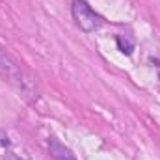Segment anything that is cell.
I'll return each instance as SVG.
<instances>
[{
  "label": "cell",
  "mask_w": 160,
  "mask_h": 160,
  "mask_svg": "<svg viewBox=\"0 0 160 160\" xmlns=\"http://www.w3.org/2000/svg\"><path fill=\"white\" fill-rule=\"evenodd\" d=\"M0 77L11 84L28 102H36L39 99V86L38 80L34 78L22 63H19L4 47H0Z\"/></svg>",
  "instance_id": "1"
},
{
  "label": "cell",
  "mask_w": 160,
  "mask_h": 160,
  "mask_svg": "<svg viewBox=\"0 0 160 160\" xmlns=\"http://www.w3.org/2000/svg\"><path fill=\"white\" fill-rule=\"evenodd\" d=\"M71 11L77 21L80 30L84 32H95L102 26V17L86 2V0H73L71 2Z\"/></svg>",
  "instance_id": "2"
},
{
  "label": "cell",
  "mask_w": 160,
  "mask_h": 160,
  "mask_svg": "<svg viewBox=\"0 0 160 160\" xmlns=\"http://www.w3.org/2000/svg\"><path fill=\"white\" fill-rule=\"evenodd\" d=\"M48 151L54 160H77V157L63 143H60L56 138H48Z\"/></svg>",
  "instance_id": "3"
},
{
  "label": "cell",
  "mask_w": 160,
  "mask_h": 160,
  "mask_svg": "<svg viewBox=\"0 0 160 160\" xmlns=\"http://www.w3.org/2000/svg\"><path fill=\"white\" fill-rule=\"evenodd\" d=\"M118 47H119V50L123 54H127V56H130L132 54V50H134V41L130 36H118Z\"/></svg>",
  "instance_id": "4"
},
{
  "label": "cell",
  "mask_w": 160,
  "mask_h": 160,
  "mask_svg": "<svg viewBox=\"0 0 160 160\" xmlns=\"http://www.w3.org/2000/svg\"><path fill=\"white\" fill-rule=\"evenodd\" d=\"M8 145H9V138L0 130V147H8Z\"/></svg>",
  "instance_id": "5"
},
{
  "label": "cell",
  "mask_w": 160,
  "mask_h": 160,
  "mask_svg": "<svg viewBox=\"0 0 160 160\" xmlns=\"http://www.w3.org/2000/svg\"><path fill=\"white\" fill-rule=\"evenodd\" d=\"M0 160H21L17 155H13V153H6V155H2Z\"/></svg>",
  "instance_id": "6"
}]
</instances>
